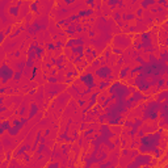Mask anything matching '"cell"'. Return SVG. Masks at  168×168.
<instances>
[{
    "label": "cell",
    "mask_w": 168,
    "mask_h": 168,
    "mask_svg": "<svg viewBox=\"0 0 168 168\" xmlns=\"http://www.w3.org/2000/svg\"><path fill=\"white\" fill-rule=\"evenodd\" d=\"M130 37H126V36H118L117 38H114V45L117 47H121V49H125L130 45Z\"/></svg>",
    "instance_id": "obj_1"
}]
</instances>
